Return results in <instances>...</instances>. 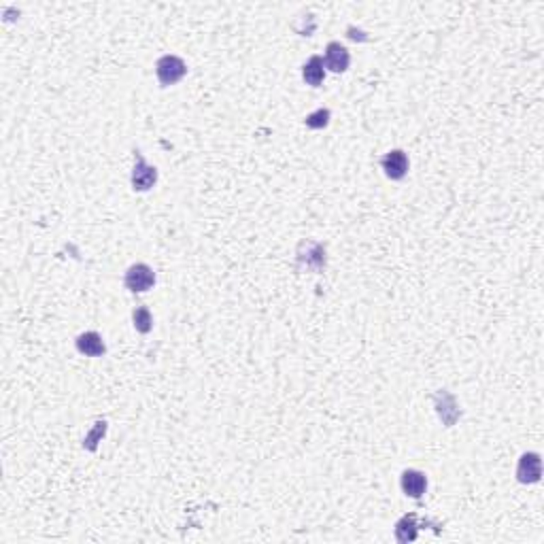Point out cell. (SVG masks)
Here are the masks:
<instances>
[{
	"label": "cell",
	"mask_w": 544,
	"mask_h": 544,
	"mask_svg": "<svg viewBox=\"0 0 544 544\" xmlns=\"http://www.w3.org/2000/svg\"><path fill=\"white\" fill-rule=\"evenodd\" d=\"M132 319H134V328L136 332L140 334H147L151 328H153V317H151V312L147 306H138L132 315Z\"/></svg>",
	"instance_id": "30bf717a"
},
{
	"label": "cell",
	"mask_w": 544,
	"mask_h": 544,
	"mask_svg": "<svg viewBox=\"0 0 544 544\" xmlns=\"http://www.w3.org/2000/svg\"><path fill=\"white\" fill-rule=\"evenodd\" d=\"M302 77H304V81L310 85V88H319V85L323 83L326 68H323V60L319 58V55H312V58L304 64Z\"/></svg>",
	"instance_id": "9c48e42d"
},
{
	"label": "cell",
	"mask_w": 544,
	"mask_h": 544,
	"mask_svg": "<svg viewBox=\"0 0 544 544\" xmlns=\"http://www.w3.org/2000/svg\"><path fill=\"white\" fill-rule=\"evenodd\" d=\"M304 124L310 128V130H321L330 124V111L328 109H319V111H315L310 113V115L304 120Z\"/></svg>",
	"instance_id": "7c38bea8"
},
{
	"label": "cell",
	"mask_w": 544,
	"mask_h": 544,
	"mask_svg": "<svg viewBox=\"0 0 544 544\" xmlns=\"http://www.w3.org/2000/svg\"><path fill=\"white\" fill-rule=\"evenodd\" d=\"M349 51L347 47H342L340 43H330L326 49V66L332 73H345L349 68Z\"/></svg>",
	"instance_id": "8992f818"
},
{
	"label": "cell",
	"mask_w": 544,
	"mask_h": 544,
	"mask_svg": "<svg viewBox=\"0 0 544 544\" xmlns=\"http://www.w3.org/2000/svg\"><path fill=\"white\" fill-rule=\"evenodd\" d=\"M381 166L391 181H400V179H404L409 173V158L402 149H393L381 160Z\"/></svg>",
	"instance_id": "277c9868"
},
{
	"label": "cell",
	"mask_w": 544,
	"mask_h": 544,
	"mask_svg": "<svg viewBox=\"0 0 544 544\" xmlns=\"http://www.w3.org/2000/svg\"><path fill=\"white\" fill-rule=\"evenodd\" d=\"M427 489V478L419 470H406L402 474V491L411 498H421Z\"/></svg>",
	"instance_id": "ba28073f"
},
{
	"label": "cell",
	"mask_w": 544,
	"mask_h": 544,
	"mask_svg": "<svg viewBox=\"0 0 544 544\" xmlns=\"http://www.w3.org/2000/svg\"><path fill=\"white\" fill-rule=\"evenodd\" d=\"M158 181V170L149 166L138 153L134 156V173H132V187L136 191H147Z\"/></svg>",
	"instance_id": "3957f363"
},
{
	"label": "cell",
	"mask_w": 544,
	"mask_h": 544,
	"mask_svg": "<svg viewBox=\"0 0 544 544\" xmlns=\"http://www.w3.org/2000/svg\"><path fill=\"white\" fill-rule=\"evenodd\" d=\"M77 349L79 353L88 355V357H100L104 355L106 347H104V340L98 332H85L77 338Z\"/></svg>",
	"instance_id": "52a82bcc"
},
{
	"label": "cell",
	"mask_w": 544,
	"mask_h": 544,
	"mask_svg": "<svg viewBox=\"0 0 544 544\" xmlns=\"http://www.w3.org/2000/svg\"><path fill=\"white\" fill-rule=\"evenodd\" d=\"M185 73H187V66L181 58H177V55H164V58H160L156 64V75L164 88L166 85L179 83L185 77Z\"/></svg>",
	"instance_id": "6da1fadb"
},
{
	"label": "cell",
	"mask_w": 544,
	"mask_h": 544,
	"mask_svg": "<svg viewBox=\"0 0 544 544\" xmlns=\"http://www.w3.org/2000/svg\"><path fill=\"white\" fill-rule=\"evenodd\" d=\"M415 514H409V517H404L402 521L397 523L395 527V536L400 542H406V540H415L417 538V529H415Z\"/></svg>",
	"instance_id": "8fae6325"
},
{
	"label": "cell",
	"mask_w": 544,
	"mask_h": 544,
	"mask_svg": "<svg viewBox=\"0 0 544 544\" xmlns=\"http://www.w3.org/2000/svg\"><path fill=\"white\" fill-rule=\"evenodd\" d=\"M126 288L134 294H140V292H147L153 288V283H156V272L147 266V264H134L128 268L126 272Z\"/></svg>",
	"instance_id": "7a4b0ae2"
},
{
	"label": "cell",
	"mask_w": 544,
	"mask_h": 544,
	"mask_svg": "<svg viewBox=\"0 0 544 544\" xmlns=\"http://www.w3.org/2000/svg\"><path fill=\"white\" fill-rule=\"evenodd\" d=\"M542 474V464H540V455L538 453H525L521 455L519 460V468H517V478L525 485L538 482Z\"/></svg>",
	"instance_id": "5b68a950"
}]
</instances>
